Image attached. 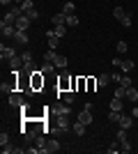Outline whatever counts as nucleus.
<instances>
[{
	"label": "nucleus",
	"mask_w": 138,
	"mask_h": 154,
	"mask_svg": "<svg viewBox=\"0 0 138 154\" xmlns=\"http://www.w3.org/2000/svg\"><path fill=\"white\" fill-rule=\"evenodd\" d=\"M30 78H32V90H39L41 85H44V78H41V71H35V74H32Z\"/></svg>",
	"instance_id": "6e6552de"
},
{
	"label": "nucleus",
	"mask_w": 138,
	"mask_h": 154,
	"mask_svg": "<svg viewBox=\"0 0 138 154\" xmlns=\"http://www.w3.org/2000/svg\"><path fill=\"white\" fill-rule=\"evenodd\" d=\"M2 145H9V134H7V131L0 134V147H2Z\"/></svg>",
	"instance_id": "c9c22d12"
},
{
	"label": "nucleus",
	"mask_w": 138,
	"mask_h": 154,
	"mask_svg": "<svg viewBox=\"0 0 138 154\" xmlns=\"http://www.w3.org/2000/svg\"><path fill=\"white\" fill-rule=\"evenodd\" d=\"M115 97H118V99H122V101L127 99V88H124V85H118V90H115Z\"/></svg>",
	"instance_id": "b1692460"
},
{
	"label": "nucleus",
	"mask_w": 138,
	"mask_h": 154,
	"mask_svg": "<svg viewBox=\"0 0 138 154\" xmlns=\"http://www.w3.org/2000/svg\"><path fill=\"white\" fill-rule=\"evenodd\" d=\"M30 23H32V21L23 14V16H19V19H16V26H14V28H16V30H28V28H30Z\"/></svg>",
	"instance_id": "20e7f679"
},
{
	"label": "nucleus",
	"mask_w": 138,
	"mask_h": 154,
	"mask_svg": "<svg viewBox=\"0 0 138 154\" xmlns=\"http://www.w3.org/2000/svg\"><path fill=\"white\" fill-rule=\"evenodd\" d=\"M53 69H55V64H53V62H44V64H41V74H53Z\"/></svg>",
	"instance_id": "5701e85b"
},
{
	"label": "nucleus",
	"mask_w": 138,
	"mask_h": 154,
	"mask_svg": "<svg viewBox=\"0 0 138 154\" xmlns=\"http://www.w3.org/2000/svg\"><path fill=\"white\" fill-rule=\"evenodd\" d=\"M21 58H23V64H28V62H32V53H30V51H23Z\"/></svg>",
	"instance_id": "4c0bfd02"
},
{
	"label": "nucleus",
	"mask_w": 138,
	"mask_h": 154,
	"mask_svg": "<svg viewBox=\"0 0 138 154\" xmlns=\"http://www.w3.org/2000/svg\"><path fill=\"white\" fill-rule=\"evenodd\" d=\"M26 152H28V154H39V147H28Z\"/></svg>",
	"instance_id": "49530a36"
},
{
	"label": "nucleus",
	"mask_w": 138,
	"mask_h": 154,
	"mask_svg": "<svg viewBox=\"0 0 138 154\" xmlns=\"http://www.w3.org/2000/svg\"><path fill=\"white\" fill-rule=\"evenodd\" d=\"M115 140H120V145L127 140V129H122L120 127V131H118V136H115Z\"/></svg>",
	"instance_id": "7c9ffc66"
},
{
	"label": "nucleus",
	"mask_w": 138,
	"mask_h": 154,
	"mask_svg": "<svg viewBox=\"0 0 138 154\" xmlns=\"http://www.w3.org/2000/svg\"><path fill=\"white\" fill-rule=\"evenodd\" d=\"M78 122H83L85 127H87V124H92V113H90L87 108H83V110L78 113Z\"/></svg>",
	"instance_id": "423d86ee"
},
{
	"label": "nucleus",
	"mask_w": 138,
	"mask_h": 154,
	"mask_svg": "<svg viewBox=\"0 0 138 154\" xmlns=\"http://www.w3.org/2000/svg\"><path fill=\"white\" fill-rule=\"evenodd\" d=\"M113 16H115V19H118V21H122V19H124V16H127V12H124V9H122V7H115V9H113Z\"/></svg>",
	"instance_id": "a878e982"
},
{
	"label": "nucleus",
	"mask_w": 138,
	"mask_h": 154,
	"mask_svg": "<svg viewBox=\"0 0 138 154\" xmlns=\"http://www.w3.org/2000/svg\"><path fill=\"white\" fill-rule=\"evenodd\" d=\"M0 30H2V37H14L16 35V28L14 26H0Z\"/></svg>",
	"instance_id": "4468645a"
},
{
	"label": "nucleus",
	"mask_w": 138,
	"mask_h": 154,
	"mask_svg": "<svg viewBox=\"0 0 138 154\" xmlns=\"http://www.w3.org/2000/svg\"><path fill=\"white\" fill-rule=\"evenodd\" d=\"M46 37H48V48H53V51H55V48H58V44H60V37H58L53 30L46 32Z\"/></svg>",
	"instance_id": "0eeeda50"
},
{
	"label": "nucleus",
	"mask_w": 138,
	"mask_h": 154,
	"mask_svg": "<svg viewBox=\"0 0 138 154\" xmlns=\"http://www.w3.org/2000/svg\"><path fill=\"white\" fill-rule=\"evenodd\" d=\"M21 7H23V12L32 9V0H23V2H21Z\"/></svg>",
	"instance_id": "79ce46f5"
},
{
	"label": "nucleus",
	"mask_w": 138,
	"mask_h": 154,
	"mask_svg": "<svg viewBox=\"0 0 138 154\" xmlns=\"http://www.w3.org/2000/svg\"><path fill=\"white\" fill-rule=\"evenodd\" d=\"M120 149H122V152H131V143H129V140H124V143H122V145H120Z\"/></svg>",
	"instance_id": "a19ab883"
},
{
	"label": "nucleus",
	"mask_w": 138,
	"mask_h": 154,
	"mask_svg": "<svg viewBox=\"0 0 138 154\" xmlns=\"http://www.w3.org/2000/svg\"><path fill=\"white\" fill-rule=\"evenodd\" d=\"M28 30H16V35H14V44L16 46H26L28 44Z\"/></svg>",
	"instance_id": "f03ea898"
},
{
	"label": "nucleus",
	"mask_w": 138,
	"mask_h": 154,
	"mask_svg": "<svg viewBox=\"0 0 138 154\" xmlns=\"http://www.w3.org/2000/svg\"><path fill=\"white\" fill-rule=\"evenodd\" d=\"M111 110H122V99L113 97V101H111Z\"/></svg>",
	"instance_id": "c85d7f7f"
},
{
	"label": "nucleus",
	"mask_w": 138,
	"mask_h": 154,
	"mask_svg": "<svg viewBox=\"0 0 138 154\" xmlns=\"http://www.w3.org/2000/svg\"><path fill=\"white\" fill-rule=\"evenodd\" d=\"M0 55H2V60H12L14 58V55H16V51H14V46H5V44H2V46H0Z\"/></svg>",
	"instance_id": "39448f33"
},
{
	"label": "nucleus",
	"mask_w": 138,
	"mask_h": 154,
	"mask_svg": "<svg viewBox=\"0 0 138 154\" xmlns=\"http://www.w3.org/2000/svg\"><path fill=\"white\" fill-rule=\"evenodd\" d=\"M2 5H14V0H0Z\"/></svg>",
	"instance_id": "09e8293b"
},
{
	"label": "nucleus",
	"mask_w": 138,
	"mask_h": 154,
	"mask_svg": "<svg viewBox=\"0 0 138 154\" xmlns=\"http://www.w3.org/2000/svg\"><path fill=\"white\" fill-rule=\"evenodd\" d=\"M118 149H120V140H115L111 147H108V154H118Z\"/></svg>",
	"instance_id": "ea45409f"
},
{
	"label": "nucleus",
	"mask_w": 138,
	"mask_h": 154,
	"mask_svg": "<svg viewBox=\"0 0 138 154\" xmlns=\"http://www.w3.org/2000/svg\"><path fill=\"white\" fill-rule=\"evenodd\" d=\"M108 120H111L113 124H120V120H122V115H120V110H111V113H108Z\"/></svg>",
	"instance_id": "aec40b11"
},
{
	"label": "nucleus",
	"mask_w": 138,
	"mask_h": 154,
	"mask_svg": "<svg viewBox=\"0 0 138 154\" xmlns=\"http://www.w3.org/2000/svg\"><path fill=\"white\" fill-rule=\"evenodd\" d=\"M120 85H124V88H131V78L129 76H124V74H122V76H120V81H118Z\"/></svg>",
	"instance_id": "f704fd0d"
},
{
	"label": "nucleus",
	"mask_w": 138,
	"mask_h": 154,
	"mask_svg": "<svg viewBox=\"0 0 138 154\" xmlns=\"http://www.w3.org/2000/svg\"><path fill=\"white\" fill-rule=\"evenodd\" d=\"M58 149H60V143L58 140H53V138H51V140H46V154L58 152Z\"/></svg>",
	"instance_id": "f8f14e48"
},
{
	"label": "nucleus",
	"mask_w": 138,
	"mask_h": 154,
	"mask_svg": "<svg viewBox=\"0 0 138 154\" xmlns=\"http://www.w3.org/2000/svg\"><path fill=\"white\" fill-rule=\"evenodd\" d=\"M131 117H133V120L138 117V108H136V106H133V110H131Z\"/></svg>",
	"instance_id": "de8ad7c7"
},
{
	"label": "nucleus",
	"mask_w": 138,
	"mask_h": 154,
	"mask_svg": "<svg viewBox=\"0 0 138 154\" xmlns=\"http://www.w3.org/2000/svg\"><path fill=\"white\" fill-rule=\"evenodd\" d=\"M120 69L124 71V74H127V71H131V69H133V60H122V64H120Z\"/></svg>",
	"instance_id": "4be33fe9"
},
{
	"label": "nucleus",
	"mask_w": 138,
	"mask_h": 154,
	"mask_svg": "<svg viewBox=\"0 0 138 154\" xmlns=\"http://www.w3.org/2000/svg\"><path fill=\"white\" fill-rule=\"evenodd\" d=\"M9 12H12L14 16H16V19H19V16H23V14H26V12H23V7H21V5H12V9H9Z\"/></svg>",
	"instance_id": "cd10ccee"
},
{
	"label": "nucleus",
	"mask_w": 138,
	"mask_h": 154,
	"mask_svg": "<svg viewBox=\"0 0 138 154\" xmlns=\"http://www.w3.org/2000/svg\"><path fill=\"white\" fill-rule=\"evenodd\" d=\"M23 74H26V76H32V74H35V64L32 62L23 64Z\"/></svg>",
	"instance_id": "c756f323"
},
{
	"label": "nucleus",
	"mask_w": 138,
	"mask_h": 154,
	"mask_svg": "<svg viewBox=\"0 0 138 154\" xmlns=\"http://www.w3.org/2000/svg\"><path fill=\"white\" fill-rule=\"evenodd\" d=\"M37 147H39V154L46 152V138L44 136H37Z\"/></svg>",
	"instance_id": "393cba45"
},
{
	"label": "nucleus",
	"mask_w": 138,
	"mask_h": 154,
	"mask_svg": "<svg viewBox=\"0 0 138 154\" xmlns=\"http://www.w3.org/2000/svg\"><path fill=\"white\" fill-rule=\"evenodd\" d=\"M131 124H133V117H131V115H122V120H120V127H122V129H129Z\"/></svg>",
	"instance_id": "f3484780"
},
{
	"label": "nucleus",
	"mask_w": 138,
	"mask_h": 154,
	"mask_svg": "<svg viewBox=\"0 0 138 154\" xmlns=\"http://www.w3.org/2000/svg\"><path fill=\"white\" fill-rule=\"evenodd\" d=\"M9 106H12V108H21V106H23V97H21L19 92H9Z\"/></svg>",
	"instance_id": "7ed1b4c3"
},
{
	"label": "nucleus",
	"mask_w": 138,
	"mask_h": 154,
	"mask_svg": "<svg viewBox=\"0 0 138 154\" xmlns=\"http://www.w3.org/2000/svg\"><path fill=\"white\" fill-rule=\"evenodd\" d=\"M55 55H58V53L53 51V48H48V51L44 53V60H46V62H53V60H55Z\"/></svg>",
	"instance_id": "473e14b6"
},
{
	"label": "nucleus",
	"mask_w": 138,
	"mask_h": 154,
	"mask_svg": "<svg viewBox=\"0 0 138 154\" xmlns=\"http://www.w3.org/2000/svg\"><path fill=\"white\" fill-rule=\"evenodd\" d=\"M97 81H99V85H101V88H106V85H108V83L113 81V76H111V74H101V76H99Z\"/></svg>",
	"instance_id": "a211bd4d"
},
{
	"label": "nucleus",
	"mask_w": 138,
	"mask_h": 154,
	"mask_svg": "<svg viewBox=\"0 0 138 154\" xmlns=\"http://www.w3.org/2000/svg\"><path fill=\"white\" fill-rule=\"evenodd\" d=\"M9 152H14L12 145H2V154H9Z\"/></svg>",
	"instance_id": "c03bdc74"
},
{
	"label": "nucleus",
	"mask_w": 138,
	"mask_h": 154,
	"mask_svg": "<svg viewBox=\"0 0 138 154\" xmlns=\"http://www.w3.org/2000/svg\"><path fill=\"white\" fill-rule=\"evenodd\" d=\"M51 21H53V26H62V23H67V14L60 12V14H55Z\"/></svg>",
	"instance_id": "dca6fc26"
},
{
	"label": "nucleus",
	"mask_w": 138,
	"mask_h": 154,
	"mask_svg": "<svg viewBox=\"0 0 138 154\" xmlns=\"http://www.w3.org/2000/svg\"><path fill=\"white\" fill-rule=\"evenodd\" d=\"M74 131H76V136H83V134H85V124L76 122V124H74Z\"/></svg>",
	"instance_id": "2f4dec72"
},
{
	"label": "nucleus",
	"mask_w": 138,
	"mask_h": 154,
	"mask_svg": "<svg viewBox=\"0 0 138 154\" xmlns=\"http://www.w3.org/2000/svg\"><path fill=\"white\" fill-rule=\"evenodd\" d=\"M67 28H76L78 26V16L76 14H72V16H67V23H65Z\"/></svg>",
	"instance_id": "412c9836"
},
{
	"label": "nucleus",
	"mask_w": 138,
	"mask_h": 154,
	"mask_svg": "<svg viewBox=\"0 0 138 154\" xmlns=\"http://www.w3.org/2000/svg\"><path fill=\"white\" fill-rule=\"evenodd\" d=\"M14 2H19V5H21V2H23V0H14Z\"/></svg>",
	"instance_id": "8fccbe9b"
},
{
	"label": "nucleus",
	"mask_w": 138,
	"mask_h": 154,
	"mask_svg": "<svg viewBox=\"0 0 138 154\" xmlns=\"http://www.w3.org/2000/svg\"><path fill=\"white\" fill-rule=\"evenodd\" d=\"M53 32H55L58 37H65V32H67V26H65V23H62V26H55V28H53Z\"/></svg>",
	"instance_id": "72a5a7b5"
},
{
	"label": "nucleus",
	"mask_w": 138,
	"mask_h": 154,
	"mask_svg": "<svg viewBox=\"0 0 138 154\" xmlns=\"http://www.w3.org/2000/svg\"><path fill=\"white\" fill-rule=\"evenodd\" d=\"M0 26H16V16H14L12 12H9V14H5V16H2V23H0Z\"/></svg>",
	"instance_id": "ddd939ff"
},
{
	"label": "nucleus",
	"mask_w": 138,
	"mask_h": 154,
	"mask_svg": "<svg viewBox=\"0 0 138 154\" xmlns=\"http://www.w3.org/2000/svg\"><path fill=\"white\" fill-rule=\"evenodd\" d=\"M69 129V115H58V122H55V134H62V131H67Z\"/></svg>",
	"instance_id": "f257e3e1"
},
{
	"label": "nucleus",
	"mask_w": 138,
	"mask_h": 154,
	"mask_svg": "<svg viewBox=\"0 0 138 154\" xmlns=\"http://www.w3.org/2000/svg\"><path fill=\"white\" fill-rule=\"evenodd\" d=\"M120 23H122V26H124V28H129V26H131V16L127 14V16H124V19H122V21H120Z\"/></svg>",
	"instance_id": "37998d69"
},
{
	"label": "nucleus",
	"mask_w": 138,
	"mask_h": 154,
	"mask_svg": "<svg viewBox=\"0 0 138 154\" xmlns=\"http://www.w3.org/2000/svg\"><path fill=\"white\" fill-rule=\"evenodd\" d=\"M127 101H131V103L138 101V90L133 88V85H131V88H127Z\"/></svg>",
	"instance_id": "9b49d317"
},
{
	"label": "nucleus",
	"mask_w": 138,
	"mask_h": 154,
	"mask_svg": "<svg viewBox=\"0 0 138 154\" xmlns=\"http://www.w3.org/2000/svg\"><path fill=\"white\" fill-rule=\"evenodd\" d=\"M26 16H28V19H30V21H35V19H37V16H39V12H37V9H35V7H32V9H28V12H26Z\"/></svg>",
	"instance_id": "e433bc0d"
},
{
	"label": "nucleus",
	"mask_w": 138,
	"mask_h": 154,
	"mask_svg": "<svg viewBox=\"0 0 138 154\" xmlns=\"http://www.w3.org/2000/svg\"><path fill=\"white\" fill-rule=\"evenodd\" d=\"M97 83H99V81H94V78H87V88H90V90H92V88H94Z\"/></svg>",
	"instance_id": "a18cd8bd"
},
{
	"label": "nucleus",
	"mask_w": 138,
	"mask_h": 154,
	"mask_svg": "<svg viewBox=\"0 0 138 154\" xmlns=\"http://www.w3.org/2000/svg\"><path fill=\"white\" fill-rule=\"evenodd\" d=\"M53 64H55L58 69H65L67 64H69V60H67L65 55H60V53H58V55H55V60H53Z\"/></svg>",
	"instance_id": "9d476101"
},
{
	"label": "nucleus",
	"mask_w": 138,
	"mask_h": 154,
	"mask_svg": "<svg viewBox=\"0 0 138 154\" xmlns=\"http://www.w3.org/2000/svg\"><path fill=\"white\" fill-rule=\"evenodd\" d=\"M60 94H62V101L65 103H74V99H76V94L72 90H65V92H60Z\"/></svg>",
	"instance_id": "2eb2a0df"
},
{
	"label": "nucleus",
	"mask_w": 138,
	"mask_h": 154,
	"mask_svg": "<svg viewBox=\"0 0 138 154\" xmlns=\"http://www.w3.org/2000/svg\"><path fill=\"white\" fill-rule=\"evenodd\" d=\"M55 113H58V115H69V113H72V108H69V103H65V106H58V108H55Z\"/></svg>",
	"instance_id": "bb28decb"
},
{
	"label": "nucleus",
	"mask_w": 138,
	"mask_h": 154,
	"mask_svg": "<svg viewBox=\"0 0 138 154\" xmlns=\"http://www.w3.org/2000/svg\"><path fill=\"white\" fill-rule=\"evenodd\" d=\"M115 48H118V53H127V48H129V46H127V42H118V46H115Z\"/></svg>",
	"instance_id": "58836bf2"
},
{
	"label": "nucleus",
	"mask_w": 138,
	"mask_h": 154,
	"mask_svg": "<svg viewBox=\"0 0 138 154\" xmlns=\"http://www.w3.org/2000/svg\"><path fill=\"white\" fill-rule=\"evenodd\" d=\"M62 14H67V16L76 14V7H74V2H65V7H62Z\"/></svg>",
	"instance_id": "6ab92c4d"
},
{
	"label": "nucleus",
	"mask_w": 138,
	"mask_h": 154,
	"mask_svg": "<svg viewBox=\"0 0 138 154\" xmlns=\"http://www.w3.org/2000/svg\"><path fill=\"white\" fill-rule=\"evenodd\" d=\"M9 67H12V71H19L21 67H23V58H21V55H14V58L9 60Z\"/></svg>",
	"instance_id": "1a4fd4ad"
}]
</instances>
